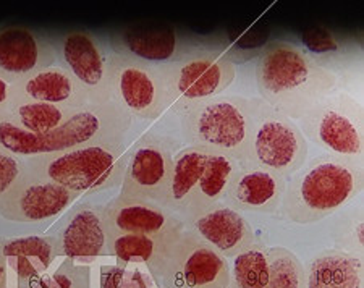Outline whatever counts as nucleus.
I'll list each match as a JSON object with an SVG mask.
<instances>
[{
    "instance_id": "nucleus-20",
    "label": "nucleus",
    "mask_w": 364,
    "mask_h": 288,
    "mask_svg": "<svg viewBox=\"0 0 364 288\" xmlns=\"http://www.w3.org/2000/svg\"><path fill=\"white\" fill-rule=\"evenodd\" d=\"M105 228L110 233L170 235L185 228L178 215L161 206L144 201H128L117 196L104 208Z\"/></svg>"
},
{
    "instance_id": "nucleus-14",
    "label": "nucleus",
    "mask_w": 364,
    "mask_h": 288,
    "mask_svg": "<svg viewBox=\"0 0 364 288\" xmlns=\"http://www.w3.org/2000/svg\"><path fill=\"white\" fill-rule=\"evenodd\" d=\"M81 195L26 172L0 199V215L11 222H43L60 215Z\"/></svg>"
},
{
    "instance_id": "nucleus-29",
    "label": "nucleus",
    "mask_w": 364,
    "mask_h": 288,
    "mask_svg": "<svg viewBox=\"0 0 364 288\" xmlns=\"http://www.w3.org/2000/svg\"><path fill=\"white\" fill-rule=\"evenodd\" d=\"M99 288H159L146 269L139 266H102L99 270Z\"/></svg>"
},
{
    "instance_id": "nucleus-18",
    "label": "nucleus",
    "mask_w": 364,
    "mask_h": 288,
    "mask_svg": "<svg viewBox=\"0 0 364 288\" xmlns=\"http://www.w3.org/2000/svg\"><path fill=\"white\" fill-rule=\"evenodd\" d=\"M185 227L227 260H232L255 243V233L250 222L228 206L217 204L185 222Z\"/></svg>"
},
{
    "instance_id": "nucleus-26",
    "label": "nucleus",
    "mask_w": 364,
    "mask_h": 288,
    "mask_svg": "<svg viewBox=\"0 0 364 288\" xmlns=\"http://www.w3.org/2000/svg\"><path fill=\"white\" fill-rule=\"evenodd\" d=\"M80 109L60 107V105L46 102H11L4 112L9 119L14 120L23 130L38 137L57 130Z\"/></svg>"
},
{
    "instance_id": "nucleus-11",
    "label": "nucleus",
    "mask_w": 364,
    "mask_h": 288,
    "mask_svg": "<svg viewBox=\"0 0 364 288\" xmlns=\"http://www.w3.org/2000/svg\"><path fill=\"white\" fill-rule=\"evenodd\" d=\"M109 49L120 57L168 65L204 49V46L166 23H134L109 34Z\"/></svg>"
},
{
    "instance_id": "nucleus-15",
    "label": "nucleus",
    "mask_w": 364,
    "mask_h": 288,
    "mask_svg": "<svg viewBox=\"0 0 364 288\" xmlns=\"http://www.w3.org/2000/svg\"><path fill=\"white\" fill-rule=\"evenodd\" d=\"M55 62L54 43L43 33L21 25L0 26V76L10 85Z\"/></svg>"
},
{
    "instance_id": "nucleus-34",
    "label": "nucleus",
    "mask_w": 364,
    "mask_h": 288,
    "mask_svg": "<svg viewBox=\"0 0 364 288\" xmlns=\"http://www.w3.org/2000/svg\"><path fill=\"white\" fill-rule=\"evenodd\" d=\"M11 99V85L0 76V110H7Z\"/></svg>"
},
{
    "instance_id": "nucleus-28",
    "label": "nucleus",
    "mask_w": 364,
    "mask_h": 288,
    "mask_svg": "<svg viewBox=\"0 0 364 288\" xmlns=\"http://www.w3.org/2000/svg\"><path fill=\"white\" fill-rule=\"evenodd\" d=\"M264 288H306L301 261L285 248H271V277Z\"/></svg>"
},
{
    "instance_id": "nucleus-4",
    "label": "nucleus",
    "mask_w": 364,
    "mask_h": 288,
    "mask_svg": "<svg viewBox=\"0 0 364 288\" xmlns=\"http://www.w3.org/2000/svg\"><path fill=\"white\" fill-rule=\"evenodd\" d=\"M130 149L123 143L85 148L25 159V172L85 195L114 190L122 185Z\"/></svg>"
},
{
    "instance_id": "nucleus-35",
    "label": "nucleus",
    "mask_w": 364,
    "mask_h": 288,
    "mask_svg": "<svg viewBox=\"0 0 364 288\" xmlns=\"http://www.w3.org/2000/svg\"><path fill=\"white\" fill-rule=\"evenodd\" d=\"M7 262L0 257V288H7Z\"/></svg>"
},
{
    "instance_id": "nucleus-13",
    "label": "nucleus",
    "mask_w": 364,
    "mask_h": 288,
    "mask_svg": "<svg viewBox=\"0 0 364 288\" xmlns=\"http://www.w3.org/2000/svg\"><path fill=\"white\" fill-rule=\"evenodd\" d=\"M172 166L173 154L170 146L159 139L141 141L128 157L119 198L164 208Z\"/></svg>"
},
{
    "instance_id": "nucleus-2",
    "label": "nucleus",
    "mask_w": 364,
    "mask_h": 288,
    "mask_svg": "<svg viewBox=\"0 0 364 288\" xmlns=\"http://www.w3.org/2000/svg\"><path fill=\"white\" fill-rule=\"evenodd\" d=\"M133 117L115 101L80 109L57 130L38 137L0 112V149L29 159L85 148L91 144L122 143L132 128Z\"/></svg>"
},
{
    "instance_id": "nucleus-23",
    "label": "nucleus",
    "mask_w": 364,
    "mask_h": 288,
    "mask_svg": "<svg viewBox=\"0 0 364 288\" xmlns=\"http://www.w3.org/2000/svg\"><path fill=\"white\" fill-rule=\"evenodd\" d=\"M210 156L209 148L190 144L188 148L181 149L178 154L173 156L172 174L168 180V190L164 209L168 210L181 219L185 209L191 201L193 193L201 180L208 161Z\"/></svg>"
},
{
    "instance_id": "nucleus-21",
    "label": "nucleus",
    "mask_w": 364,
    "mask_h": 288,
    "mask_svg": "<svg viewBox=\"0 0 364 288\" xmlns=\"http://www.w3.org/2000/svg\"><path fill=\"white\" fill-rule=\"evenodd\" d=\"M285 193V178L256 166H240L225 193L228 208L271 214L277 210Z\"/></svg>"
},
{
    "instance_id": "nucleus-16",
    "label": "nucleus",
    "mask_w": 364,
    "mask_h": 288,
    "mask_svg": "<svg viewBox=\"0 0 364 288\" xmlns=\"http://www.w3.org/2000/svg\"><path fill=\"white\" fill-rule=\"evenodd\" d=\"M57 255L78 264L109 256V238L102 206L83 204L72 213L55 235Z\"/></svg>"
},
{
    "instance_id": "nucleus-33",
    "label": "nucleus",
    "mask_w": 364,
    "mask_h": 288,
    "mask_svg": "<svg viewBox=\"0 0 364 288\" xmlns=\"http://www.w3.org/2000/svg\"><path fill=\"white\" fill-rule=\"evenodd\" d=\"M345 248L350 251V255L361 257L363 255V243H364V222L360 210H356L353 217H350L348 227L343 233Z\"/></svg>"
},
{
    "instance_id": "nucleus-9",
    "label": "nucleus",
    "mask_w": 364,
    "mask_h": 288,
    "mask_svg": "<svg viewBox=\"0 0 364 288\" xmlns=\"http://www.w3.org/2000/svg\"><path fill=\"white\" fill-rule=\"evenodd\" d=\"M54 47L62 67L85 87L92 105L114 101L112 50L96 34L75 29L62 34Z\"/></svg>"
},
{
    "instance_id": "nucleus-31",
    "label": "nucleus",
    "mask_w": 364,
    "mask_h": 288,
    "mask_svg": "<svg viewBox=\"0 0 364 288\" xmlns=\"http://www.w3.org/2000/svg\"><path fill=\"white\" fill-rule=\"evenodd\" d=\"M25 172V159L0 149V199Z\"/></svg>"
},
{
    "instance_id": "nucleus-19",
    "label": "nucleus",
    "mask_w": 364,
    "mask_h": 288,
    "mask_svg": "<svg viewBox=\"0 0 364 288\" xmlns=\"http://www.w3.org/2000/svg\"><path fill=\"white\" fill-rule=\"evenodd\" d=\"M181 232L170 235L107 232L109 255L117 257L120 264H127V266H144L159 287L170 260H172Z\"/></svg>"
},
{
    "instance_id": "nucleus-8",
    "label": "nucleus",
    "mask_w": 364,
    "mask_h": 288,
    "mask_svg": "<svg viewBox=\"0 0 364 288\" xmlns=\"http://www.w3.org/2000/svg\"><path fill=\"white\" fill-rule=\"evenodd\" d=\"M306 157L308 143L301 130L262 101L246 166L262 167L285 178L296 174L306 162Z\"/></svg>"
},
{
    "instance_id": "nucleus-30",
    "label": "nucleus",
    "mask_w": 364,
    "mask_h": 288,
    "mask_svg": "<svg viewBox=\"0 0 364 288\" xmlns=\"http://www.w3.org/2000/svg\"><path fill=\"white\" fill-rule=\"evenodd\" d=\"M34 288H91V267L65 260L54 272H47Z\"/></svg>"
},
{
    "instance_id": "nucleus-17",
    "label": "nucleus",
    "mask_w": 364,
    "mask_h": 288,
    "mask_svg": "<svg viewBox=\"0 0 364 288\" xmlns=\"http://www.w3.org/2000/svg\"><path fill=\"white\" fill-rule=\"evenodd\" d=\"M11 102H46L68 109L92 105L78 80L62 65H50L11 85Z\"/></svg>"
},
{
    "instance_id": "nucleus-32",
    "label": "nucleus",
    "mask_w": 364,
    "mask_h": 288,
    "mask_svg": "<svg viewBox=\"0 0 364 288\" xmlns=\"http://www.w3.org/2000/svg\"><path fill=\"white\" fill-rule=\"evenodd\" d=\"M303 41L314 54H331V52L340 50L342 47L338 44L336 34L326 31V29H313V31L304 33Z\"/></svg>"
},
{
    "instance_id": "nucleus-5",
    "label": "nucleus",
    "mask_w": 364,
    "mask_h": 288,
    "mask_svg": "<svg viewBox=\"0 0 364 288\" xmlns=\"http://www.w3.org/2000/svg\"><path fill=\"white\" fill-rule=\"evenodd\" d=\"M261 102L225 96L198 102L183 114L186 138L191 144L220 151L246 166Z\"/></svg>"
},
{
    "instance_id": "nucleus-24",
    "label": "nucleus",
    "mask_w": 364,
    "mask_h": 288,
    "mask_svg": "<svg viewBox=\"0 0 364 288\" xmlns=\"http://www.w3.org/2000/svg\"><path fill=\"white\" fill-rule=\"evenodd\" d=\"M306 288H363V260L346 251L328 250L304 269Z\"/></svg>"
},
{
    "instance_id": "nucleus-12",
    "label": "nucleus",
    "mask_w": 364,
    "mask_h": 288,
    "mask_svg": "<svg viewBox=\"0 0 364 288\" xmlns=\"http://www.w3.org/2000/svg\"><path fill=\"white\" fill-rule=\"evenodd\" d=\"M159 288H230V264L185 227Z\"/></svg>"
},
{
    "instance_id": "nucleus-25",
    "label": "nucleus",
    "mask_w": 364,
    "mask_h": 288,
    "mask_svg": "<svg viewBox=\"0 0 364 288\" xmlns=\"http://www.w3.org/2000/svg\"><path fill=\"white\" fill-rule=\"evenodd\" d=\"M238 169L240 164L233 157L220 151L210 149L208 167H205L195 193H193L190 204L181 215L183 223L220 204Z\"/></svg>"
},
{
    "instance_id": "nucleus-3",
    "label": "nucleus",
    "mask_w": 364,
    "mask_h": 288,
    "mask_svg": "<svg viewBox=\"0 0 364 288\" xmlns=\"http://www.w3.org/2000/svg\"><path fill=\"white\" fill-rule=\"evenodd\" d=\"M296 172L280 204L284 214L301 225L336 214L364 188L363 161L322 156Z\"/></svg>"
},
{
    "instance_id": "nucleus-22",
    "label": "nucleus",
    "mask_w": 364,
    "mask_h": 288,
    "mask_svg": "<svg viewBox=\"0 0 364 288\" xmlns=\"http://www.w3.org/2000/svg\"><path fill=\"white\" fill-rule=\"evenodd\" d=\"M0 257L14 269L18 288H34L58 257L55 238L44 235L0 238Z\"/></svg>"
},
{
    "instance_id": "nucleus-7",
    "label": "nucleus",
    "mask_w": 364,
    "mask_h": 288,
    "mask_svg": "<svg viewBox=\"0 0 364 288\" xmlns=\"http://www.w3.org/2000/svg\"><path fill=\"white\" fill-rule=\"evenodd\" d=\"M170 109L183 115L198 102L215 97L233 83L237 70L225 52L201 49L183 60L162 65Z\"/></svg>"
},
{
    "instance_id": "nucleus-1",
    "label": "nucleus",
    "mask_w": 364,
    "mask_h": 288,
    "mask_svg": "<svg viewBox=\"0 0 364 288\" xmlns=\"http://www.w3.org/2000/svg\"><path fill=\"white\" fill-rule=\"evenodd\" d=\"M256 81L269 107L299 120L338 86V76L298 46L275 43L257 58Z\"/></svg>"
},
{
    "instance_id": "nucleus-6",
    "label": "nucleus",
    "mask_w": 364,
    "mask_h": 288,
    "mask_svg": "<svg viewBox=\"0 0 364 288\" xmlns=\"http://www.w3.org/2000/svg\"><path fill=\"white\" fill-rule=\"evenodd\" d=\"M299 130L332 156L361 161L364 152L363 105L345 92L327 97L298 120Z\"/></svg>"
},
{
    "instance_id": "nucleus-27",
    "label": "nucleus",
    "mask_w": 364,
    "mask_h": 288,
    "mask_svg": "<svg viewBox=\"0 0 364 288\" xmlns=\"http://www.w3.org/2000/svg\"><path fill=\"white\" fill-rule=\"evenodd\" d=\"M230 288H264L271 277V248L252 243L232 257Z\"/></svg>"
},
{
    "instance_id": "nucleus-10",
    "label": "nucleus",
    "mask_w": 364,
    "mask_h": 288,
    "mask_svg": "<svg viewBox=\"0 0 364 288\" xmlns=\"http://www.w3.org/2000/svg\"><path fill=\"white\" fill-rule=\"evenodd\" d=\"M114 101L132 117L157 120L170 109L162 65L115 55L112 52Z\"/></svg>"
}]
</instances>
